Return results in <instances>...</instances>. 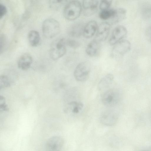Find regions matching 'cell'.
I'll use <instances>...</instances> for the list:
<instances>
[{"instance_id":"cell-1","label":"cell","mask_w":151,"mask_h":151,"mask_svg":"<svg viewBox=\"0 0 151 151\" xmlns=\"http://www.w3.org/2000/svg\"><path fill=\"white\" fill-rule=\"evenodd\" d=\"M82 10V5L79 1H71L65 5L63 11V16L68 20H74L80 16Z\"/></svg>"},{"instance_id":"cell-2","label":"cell","mask_w":151,"mask_h":151,"mask_svg":"<svg viewBox=\"0 0 151 151\" xmlns=\"http://www.w3.org/2000/svg\"><path fill=\"white\" fill-rule=\"evenodd\" d=\"M60 27L59 23L56 19L48 18L43 22L42 30L44 36L47 38L55 37L60 32Z\"/></svg>"},{"instance_id":"cell-3","label":"cell","mask_w":151,"mask_h":151,"mask_svg":"<svg viewBox=\"0 0 151 151\" xmlns=\"http://www.w3.org/2000/svg\"><path fill=\"white\" fill-rule=\"evenodd\" d=\"M65 39L59 38L55 40L51 43L49 51L52 59L56 60L63 57L66 51Z\"/></svg>"},{"instance_id":"cell-4","label":"cell","mask_w":151,"mask_h":151,"mask_svg":"<svg viewBox=\"0 0 151 151\" xmlns=\"http://www.w3.org/2000/svg\"><path fill=\"white\" fill-rule=\"evenodd\" d=\"M120 99L119 92L116 90L111 89L102 94L101 100L103 104L108 107H113L119 102Z\"/></svg>"},{"instance_id":"cell-5","label":"cell","mask_w":151,"mask_h":151,"mask_svg":"<svg viewBox=\"0 0 151 151\" xmlns=\"http://www.w3.org/2000/svg\"><path fill=\"white\" fill-rule=\"evenodd\" d=\"M91 70V65L87 61L80 63L76 66L74 72L76 80L79 81H84L88 78Z\"/></svg>"},{"instance_id":"cell-6","label":"cell","mask_w":151,"mask_h":151,"mask_svg":"<svg viewBox=\"0 0 151 151\" xmlns=\"http://www.w3.org/2000/svg\"><path fill=\"white\" fill-rule=\"evenodd\" d=\"M118 119L117 115L113 110L108 109L103 111L100 117V120L103 124L108 126L114 125Z\"/></svg>"},{"instance_id":"cell-7","label":"cell","mask_w":151,"mask_h":151,"mask_svg":"<svg viewBox=\"0 0 151 151\" xmlns=\"http://www.w3.org/2000/svg\"><path fill=\"white\" fill-rule=\"evenodd\" d=\"M131 47V44L129 41L123 39L114 45L112 55L113 57L123 55L130 50Z\"/></svg>"},{"instance_id":"cell-8","label":"cell","mask_w":151,"mask_h":151,"mask_svg":"<svg viewBox=\"0 0 151 151\" xmlns=\"http://www.w3.org/2000/svg\"><path fill=\"white\" fill-rule=\"evenodd\" d=\"M126 28L122 25H118L114 29L109 40V43L114 45L123 39L127 35Z\"/></svg>"},{"instance_id":"cell-9","label":"cell","mask_w":151,"mask_h":151,"mask_svg":"<svg viewBox=\"0 0 151 151\" xmlns=\"http://www.w3.org/2000/svg\"><path fill=\"white\" fill-rule=\"evenodd\" d=\"M64 144L63 139L59 136L50 138L45 144L46 151H61Z\"/></svg>"},{"instance_id":"cell-10","label":"cell","mask_w":151,"mask_h":151,"mask_svg":"<svg viewBox=\"0 0 151 151\" xmlns=\"http://www.w3.org/2000/svg\"><path fill=\"white\" fill-rule=\"evenodd\" d=\"M111 24L107 22H102L98 26L95 39L100 42L107 38L111 28Z\"/></svg>"},{"instance_id":"cell-11","label":"cell","mask_w":151,"mask_h":151,"mask_svg":"<svg viewBox=\"0 0 151 151\" xmlns=\"http://www.w3.org/2000/svg\"><path fill=\"white\" fill-rule=\"evenodd\" d=\"M98 1L94 0H83L82 6L83 13L85 16H89L94 14L97 11Z\"/></svg>"},{"instance_id":"cell-12","label":"cell","mask_w":151,"mask_h":151,"mask_svg":"<svg viewBox=\"0 0 151 151\" xmlns=\"http://www.w3.org/2000/svg\"><path fill=\"white\" fill-rule=\"evenodd\" d=\"M97 22L91 20L85 25L83 33L84 37L87 39L92 37L96 33L98 27Z\"/></svg>"},{"instance_id":"cell-13","label":"cell","mask_w":151,"mask_h":151,"mask_svg":"<svg viewBox=\"0 0 151 151\" xmlns=\"http://www.w3.org/2000/svg\"><path fill=\"white\" fill-rule=\"evenodd\" d=\"M33 61L31 55L28 53H24L22 55L17 61L18 67L23 70H26L30 67Z\"/></svg>"},{"instance_id":"cell-14","label":"cell","mask_w":151,"mask_h":151,"mask_svg":"<svg viewBox=\"0 0 151 151\" xmlns=\"http://www.w3.org/2000/svg\"><path fill=\"white\" fill-rule=\"evenodd\" d=\"M84 26L82 22L75 23L69 27L68 30V33L71 37H79L83 35Z\"/></svg>"},{"instance_id":"cell-15","label":"cell","mask_w":151,"mask_h":151,"mask_svg":"<svg viewBox=\"0 0 151 151\" xmlns=\"http://www.w3.org/2000/svg\"><path fill=\"white\" fill-rule=\"evenodd\" d=\"M83 107V104L77 101H72L67 105L65 111L67 113L76 114L81 112Z\"/></svg>"},{"instance_id":"cell-16","label":"cell","mask_w":151,"mask_h":151,"mask_svg":"<svg viewBox=\"0 0 151 151\" xmlns=\"http://www.w3.org/2000/svg\"><path fill=\"white\" fill-rule=\"evenodd\" d=\"M100 48V42L95 39L91 41L88 45L86 52L89 56L94 57L98 53Z\"/></svg>"},{"instance_id":"cell-17","label":"cell","mask_w":151,"mask_h":151,"mask_svg":"<svg viewBox=\"0 0 151 151\" xmlns=\"http://www.w3.org/2000/svg\"><path fill=\"white\" fill-rule=\"evenodd\" d=\"M115 13L113 17L110 19L111 24H115L123 20L126 17L127 11L124 8H119L115 9Z\"/></svg>"},{"instance_id":"cell-18","label":"cell","mask_w":151,"mask_h":151,"mask_svg":"<svg viewBox=\"0 0 151 151\" xmlns=\"http://www.w3.org/2000/svg\"><path fill=\"white\" fill-rule=\"evenodd\" d=\"M113 79L114 76L112 74H107L101 79L98 83V89L101 91L107 88L111 84Z\"/></svg>"},{"instance_id":"cell-19","label":"cell","mask_w":151,"mask_h":151,"mask_svg":"<svg viewBox=\"0 0 151 151\" xmlns=\"http://www.w3.org/2000/svg\"><path fill=\"white\" fill-rule=\"evenodd\" d=\"M27 38L30 45L32 47L37 46L39 44L40 37L39 32L35 30H32L29 32Z\"/></svg>"},{"instance_id":"cell-20","label":"cell","mask_w":151,"mask_h":151,"mask_svg":"<svg viewBox=\"0 0 151 151\" xmlns=\"http://www.w3.org/2000/svg\"><path fill=\"white\" fill-rule=\"evenodd\" d=\"M115 9H111L101 10L99 14L100 18L103 20H110L114 16Z\"/></svg>"},{"instance_id":"cell-21","label":"cell","mask_w":151,"mask_h":151,"mask_svg":"<svg viewBox=\"0 0 151 151\" xmlns=\"http://www.w3.org/2000/svg\"><path fill=\"white\" fill-rule=\"evenodd\" d=\"M141 12L144 19L151 18V4L147 3L143 4L141 7Z\"/></svg>"},{"instance_id":"cell-22","label":"cell","mask_w":151,"mask_h":151,"mask_svg":"<svg viewBox=\"0 0 151 151\" xmlns=\"http://www.w3.org/2000/svg\"><path fill=\"white\" fill-rule=\"evenodd\" d=\"M66 1L65 0H50L48 1V4L51 9L57 10L59 9Z\"/></svg>"},{"instance_id":"cell-23","label":"cell","mask_w":151,"mask_h":151,"mask_svg":"<svg viewBox=\"0 0 151 151\" xmlns=\"http://www.w3.org/2000/svg\"><path fill=\"white\" fill-rule=\"evenodd\" d=\"M10 86V81L8 77L6 76L2 75L0 76V88H6Z\"/></svg>"},{"instance_id":"cell-24","label":"cell","mask_w":151,"mask_h":151,"mask_svg":"<svg viewBox=\"0 0 151 151\" xmlns=\"http://www.w3.org/2000/svg\"><path fill=\"white\" fill-rule=\"evenodd\" d=\"M66 46H68L73 48H77L80 46V43L78 41L72 39H65Z\"/></svg>"},{"instance_id":"cell-25","label":"cell","mask_w":151,"mask_h":151,"mask_svg":"<svg viewBox=\"0 0 151 151\" xmlns=\"http://www.w3.org/2000/svg\"><path fill=\"white\" fill-rule=\"evenodd\" d=\"M112 1L108 0H102L99 5L101 11L110 8L112 4Z\"/></svg>"},{"instance_id":"cell-26","label":"cell","mask_w":151,"mask_h":151,"mask_svg":"<svg viewBox=\"0 0 151 151\" xmlns=\"http://www.w3.org/2000/svg\"><path fill=\"white\" fill-rule=\"evenodd\" d=\"M9 111V108L6 103L5 99L3 96H0V111L1 112Z\"/></svg>"},{"instance_id":"cell-27","label":"cell","mask_w":151,"mask_h":151,"mask_svg":"<svg viewBox=\"0 0 151 151\" xmlns=\"http://www.w3.org/2000/svg\"><path fill=\"white\" fill-rule=\"evenodd\" d=\"M7 45V40L5 36L3 35L0 36V53L3 52Z\"/></svg>"},{"instance_id":"cell-28","label":"cell","mask_w":151,"mask_h":151,"mask_svg":"<svg viewBox=\"0 0 151 151\" xmlns=\"http://www.w3.org/2000/svg\"><path fill=\"white\" fill-rule=\"evenodd\" d=\"M7 12V9L3 4H0V19H1L5 15Z\"/></svg>"},{"instance_id":"cell-29","label":"cell","mask_w":151,"mask_h":151,"mask_svg":"<svg viewBox=\"0 0 151 151\" xmlns=\"http://www.w3.org/2000/svg\"><path fill=\"white\" fill-rule=\"evenodd\" d=\"M145 34L147 40L151 42V25L150 26L147 28Z\"/></svg>"}]
</instances>
